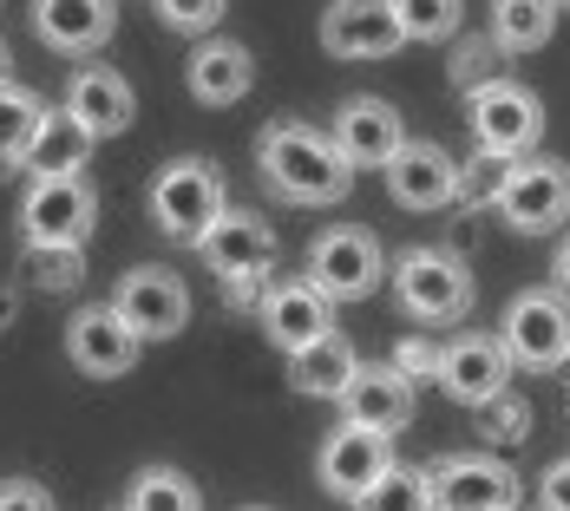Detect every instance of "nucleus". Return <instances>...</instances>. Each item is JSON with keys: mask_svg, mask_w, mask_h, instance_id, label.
Segmentation results:
<instances>
[{"mask_svg": "<svg viewBox=\"0 0 570 511\" xmlns=\"http://www.w3.org/2000/svg\"><path fill=\"white\" fill-rule=\"evenodd\" d=\"M426 485H433V511H512L518 505V472L505 459H485V453H459L446 465H433Z\"/></svg>", "mask_w": 570, "mask_h": 511, "instance_id": "10", "label": "nucleus"}, {"mask_svg": "<svg viewBox=\"0 0 570 511\" xmlns=\"http://www.w3.org/2000/svg\"><path fill=\"white\" fill-rule=\"evenodd\" d=\"M112 315L131 328L138 341H171L184 322H190V288L177 283L171 269H158V263H145V269H131L112 295Z\"/></svg>", "mask_w": 570, "mask_h": 511, "instance_id": "9", "label": "nucleus"}, {"mask_svg": "<svg viewBox=\"0 0 570 511\" xmlns=\"http://www.w3.org/2000/svg\"><path fill=\"white\" fill-rule=\"evenodd\" d=\"M394 367L406 374V381H420V374H433V367H440V347H426V341H406Z\"/></svg>", "mask_w": 570, "mask_h": 511, "instance_id": "36", "label": "nucleus"}, {"mask_svg": "<svg viewBox=\"0 0 570 511\" xmlns=\"http://www.w3.org/2000/svg\"><path fill=\"white\" fill-rule=\"evenodd\" d=\"M381 276H387V256H381V243L367 229H328L308 249V283L328 302H361V295H374Z\"/></svg>", "mask_w": 570, "mask_h": 511, "instance_id": "8", "label": "nucleus"}, {"mask_svg": "<svg viewBox=\"0 0 570 511\" xmlns=\"http://www.w3.org/2000/svg\"><path fill=\"white\" fill-rule=\"evenodd\" d=\"M92 131L79 125L72 112H40V125H33V138H27V151H20V165L33 170V177H59V170H86V158H92Z\"/></svg>", "mask_w": 570, "mask_h": 511, "instance_id": "24", "label": "nucleus"}, {"mask_svg": "<svg viewBox=\"0 0 570 511\" xmlns=\"http://www.w3.org/2000/svg\"><path fill=\"white\" fill-rule=\"evenodd\" d=\"M505 374H512V354L499 335H459L453 347H440V367H433V381L465 406H492L505 394Z\"/></svg>", "mask_w": 570, "mask_h": 511, "instance_id": "12", "label": "nucleus"}, {"mask_svg": "<svg viewBox=\"0 0 570 511\" xmlns=\"http://www.w3.org/2000/svg\"><path fill=\"white\" fill-rule=\"evenodd\" d=\"M492 204L505 210L512 229L544 236L551 224L570 217V165H558V158H512V170H505V184H499Z\"/></svg>", "mask_w": 570, "mask_h": 511, "instance_id": "7", "label": "nucleus"}, {"mask_svg": "<svg viewBox=\"0 0 570 511\" xmlns=\"http://www.w3.org/2000/svg\"><path fill=\"white\" fill-rule=\"evenodd\" d=\"M381 170H387L394 204H406V210H440V204H453L459 158L453 151H440L433 138H400V151Z\"/></svg>", "mask_w": 570, "mask_h": 511, "instance_id": "14", "label": "nucleus"}, {"mask_svg": "<svg viewBox=\"0 0 570 511\" xmlns=\"http://www.w3.org/2000/svg\"><path fill=\"white\" fill-rule=\"evenodd\" d=\"M354 511H433V485H426V472H413V465H387L361 499Z\"/></svg>", "mask_w": 570, "mask_h": 511, "instance_id": "26", "label": "nucleus"}, {"mask_svg": "<svg viewBox=\"0 0 570 511\" xmlns=\"http://www.w3.org/2000/svg\"><path fill=\"white\" fill-rule=\"evenodd\" d=\"M263 328H269V341L283 354H295V347H308L315 335L335 328V302L315 283H283V288H269V302H263Z\"/></svg>", "mask_w": 570, "mask_h": 511, "instance_id": "19", "label": "nucleus"}, {"mask_svg": "<svg viewBox=\"0 0 570 511\" xmlns=\"http://www.w3.org/2000/svg\"><path fill=\"white\" fill-rule=\"evenodd\" d=\"M190 249H197L217 276H229V283H249V276H263V269L276 263V229L263 224L256 210H224V217L204 229Z\"/></svg>", "mask_w": 570, "mask_h": 511, "instance_id": "11", "label": "nucleus"}, {"mask_svg": "<svg viewBox=\"0 0 570 511\" xmlns=\"http://www.w3.org/2000/svg\"><path fill=\"white\" fill-rule=\"evenodd\" d=\"M558 7H570V0H558Z\"/></svg>", "mask_w": 570, "mask_h": 511, "instance_id": "39", "label": "nucleus"}, {"mask_svg": "<svg viewBox=\"0 0 570 511\" xmlns=\"http://www.w3.org/2000/svg\"><path fill=\"white\" fill-rule=\"evenodd\" d=\"M125 511H197V485L184 472H171V465H151V472L131 479Z\"/></svg>", "mask_w": 570, "mask_h": 511, "instance_id": "27", "label": "nucleus"}, {"mask_svg": "<svg viewBox=\"0 0 570 511\" xmlns=\"http://www.w3.org/2000/svg\"><path fill=\"white\" fill-rule=\"evenodd\" d=\"M7 66H13V53H7V40H0V79H7Z\"/></svg>", "mask_w": 570, "mask_h": 511, "instance_id": "38", "label": "nucleus"}, {"mask_svg": "<svg viewBox=\"0 0 570 511\" xmlns=\"http://www.w3.org/2000/svg\"><path fill=\"white\" fill-rule=\"evenodd\" d=\"M394 288L406 315H420V322H459L472 308V269L459 249H406L394 269Z\"/></svg>", "mask_w": 570, "mask_h": 511, "instance_id": "4", "label": "nucleus"}, {"mask_svg": "<svg viewBox=\"0 0 570 511\" xmlns=\"http://www.w3.org/2000/svg\"><path fill=\"white\" fill-rule=\"evenodd\" d=\"M40 112H47V106H40L33 92H20L13 79H0V165H20V151H27Z\"/></svg>", "mask_w": 570, "mask_h": 511, "instance_id": "28", "label": "nucleus"}, {"mask_svg": "<svg viewBox=\"0 0 570 511\" xmlns=\"http://www.w3.org/2000/svg\"><path fill=\"white\" fill-rule=\"evenodd\" d=\"M485 79H499V40H465L453 53V86L459 92H479Z\"/></svg>", "mask_w": 570, "mask_h": 511, "instance_id": "32", "label": "nucleus"}, {"mask_svg": "<svg viewBox=\"0 0 570 511\" xmlns=\"http://www.w3.org/2000/svg\"><path fill=\"white\" fill-rule=\"evenodd\" d=\"M335 151H342L354 170H381L387 158L400 151V138H406V125L387 99H347L342 112H335Z\"/></svg>", "mask_w": 570, "mask_h": 511, "instance_id": "17", "label": "nucleus"}, {"mask_svg": "<svg viewBox=\"0 0 570 511\" xmlns=\"http://www.w3.org/2000/svg\"><path fill=\"white\" fill-rule=\"evenodd\" d=\"M459 13H465L459 0H394L400 33H406V40H420V47H426V40H446V33L459 27Z\"/></svg>", "mask_w": 570, "mask_h": 511, "instance_id": "30", "label": "nucleus"}, {"mask_svg": "<svg viewBox=\"0 0 570 511\" xmlns=\"http://www.w3.org/2000/svg\"><path fill=\"white\" fill-rule=\"evenodd\" d=\"M256 158H263V177L283 190L288 204H342L347 184H354V165L335 151V138L315 131V125H295V118L263 131Z\"/></svg>", "mask_w": 570, "mask_h": 511, "instance_id": "1", "label": "nucleus"}, {"mask_svg": "<svg viewBox=\"0 0 570 511\" xmlns=\"http://www.w3.org/2000/svg\"><path fill=\"white\" fill-rule=\"evenodd\" d=\"M472 106V138L485 151H505V158H524L538 138H544V99L518 79H485L479 92H465Z\"/></svg>", "mask_w": 570, "mask_h": 511, "instance_id": "6", "label": "nucleus"}, {"mask_svg": "<svg viewBox=\"0 0 570 511\" xmlns=\"http://www.w3.org/2000/svg\"><path fill=\"white\" fill-rule=\"evenodd\" d=\"M229 0H158V20L177 27V33H210L217 20H224Z\"/></svg>", "mask_w": 570, "mask_h": 511, "instance_id": "33", "label": "nucleus"}, {"mask_svg": "<svg viewBox=\"0 0 570 511\" xmlns=\"http://www.w3.org/2000/svg\"><path fill=\"white\" fill-rule=\"evenodd\" d=\"M538 505H544V511H570V459H558V465L544 472V485H538Z\"/></svg>", "mask_w": 570, "mask_h": 511, "instance_id": "35", "label": "nucleus"}, {"mask_svg": "<svg viewBox=\"0 0 570 511\" xmlns=\"http://www.w3.org/2000/svg\"><path fill=\"white\" fill-rule=\"evenodd\" d=\"M394 465L387 453V433H374V426H361V420H342L335 433H328V446H322V485L335 492V499H361L381 472Z\"/></svg>", "mask_w": 570, "mask_h": 511, "instance_id": "16", "label": "nucleus"}, {"mask_svg": "<svg viewBox=\"0 0 570 511\" xmlns=\"http://www.w3.org/2000/svg\"><path fill=\"white\" fill-rule=\"evenodd\" d=\"M27 269H33L40 288H79L86 249H79V243H27Z\"/></svg>", "mask_w": 570, "mask_h": 511, "instance_id": "29", "label": "nucleus"}, {"mask_svg": "<svg viewBox=\"0 0 570 511\" xmlns=\"http://www.w3.org/2000/svg\"><path fill=\"white\" fill-rule=\"evenodd\" d=\"M256 86V59L243 40H204L197 53H190V99L197 106H236L243 92Z\"/></svg>", "mask_w": 570, "mask_h": 511, "instance_id": "22", "label": "nucleus"}, {"mask_svg": "<svg viewBox=\"0 0 570 511\" xmlns=\"http://www.w3.org/2000/svg\"><path fill=\"white\" fill-rule=\"evenodd\" d=\"M112 0H33V27L53 53H92L112 40Z\"/></svg>", "mask_w": 570, "mask_h": 511, "instance_id": "21", "label": "nucleus"}, {"mask_svg": "<svg viewBox=\"0 0 570 511\" xmlns=\"http://www.w3.org/2000/svg\"><path fill=\"white\" fill-rule=\"evenodd\" d=\"M505 354L512 367L531 374H551L570 361V295L564 288H524L512 308H505Z\"/></svg>", "mask_w": 570, "mask_h": 511, "instance_id": "3", "label": "nucleus"}, {"mask_svg": "<svg viewBox=\"0 0 570 511\" xmlns=\"http://www.w3.org/2000/svg\"><path fill=\"white\" fill-rule=\"evenodd\" d=\"M551 33H558V0H492L499 53H538Z\"/></svg>", "mask_w": 570, "mask_h": 511, "instance_id": "25", "label": "nucleus"}, {"mask_svg": "<svg viewBox=\"0 0 570 511\" xmlns=\"http://www.w3.org/2000/svg\"><path fill=\"white\" fill-rule=\"evenodd\" d=\"M151 217L171 243H197L204 229L224 217V177L210 158H171L151 184Z\"/></svg>", "mask_w": 570, "mask_h": 511, "instance_id": "2", "label": "nucleus"}, {"mask_svg": "<svg viewBox=\"0 0 570 511\" xmlns=\"http://www.w3.org/2000/svg\"><path fill=\"white\" fill-rule=\"evenodd\" d=\"M354 367H361V354L328 328V335H315L308 347L288 354V387L308 394V400H342V387L354 381Z\"/></svg>", "mask_w": 570, "mask_h": 511, "instance_id": "23", "label": "nucleus"}, {"mask_svg": "<svg viewBox=\"0 0 570 511\" xmlns=\"http://www.w3.org/2000/svg\"><path fill=\"white\" fill-rule=\"evenodd\" d=\"M99 224V197L79 170H59V177H33L27 197H20V229L27 243H79Z\"/></svg>", "mask_w": 570, "mask_h": 511, "instance_id": "5", "label": "nucleus"}, {"mask_svg": "<svg viewBox=\"0 0 570 511\" xmlns=\"http://www.w3.org/2000/svg\"><path fill=\"white\" fill-rule=\"evenodd\" d=\"M66 112L106 145V138H118V131L138 118V99H131V86L118 79L112 66H79L72 86H66Z\"/></svg>", "mask_w": 570, "mask_h": 511, "instance_id": "18", "label": "nucleus"}, {"mask_svg": "<svg viewBox=\"0 0 570 511\" xmlns=\"http://www.w3.org/2000/svg\"><path fill=\"white\" fill-rule=\"evenodd\" d=\"M322 47L342 59H387L406 47L394 20V0H335L322 13Z\"/></svg>", "mask_w": 570, "mask_h": 511, "instance_id": "13", "label": "nucleus"}, {"mask_svg": "<svg viewBox=\"0 0 570 511\" xmlns=\"http://www.w3.org/2000/svg\"><path fill=\"white\" fill-rule=\"evenodd\" d=\"M0 511H59V505H53L47 485H33V479H7V485H0Z\"/></svg>", "mask_w": 570, "mask_h": 511, "instance_id": "34", "label": "nucleus"}, {"mask_svg": "<svg viewBox=\"0 0 570 511\" xmlns=\"http://www.w3.org/2000/svg\"><path fill=\"white\" fill-rule=\"evenodd\" d=\"M505 170H512L505 151H485V145H479V151L459 165L453 197H459V204H472V210H479V204H492V197H499V184H505Z\"/></svg>", "mask_w": 570, "mask_h": 511, "instance_id": "31", "label": "nucleus"}, {"mask_svg": "<svg viewBox=\"0 0 570 511\" xmlns=\"http://www.w3.org/2000/svg\"><path fill=\"white\" fill-rule=\"evenodd\" d=\"M558 288L570 295V236H564V249H558Z\"/></svg>", "mask_w": 570, "mask_h": 511, "instance_id": "37", "label": "nucleus"}, {"mask_svg": "<svg viewBox=\"0 0 570 511\" xmlns=\"http://www.w3.org/2000/svg\"><path fill=\"white\" fill-rule=\"evenodd\" d=\"M138 347H145V341L112 315V302H106V308H79L72 328H66V354H72V367L92 374V381H118V374H131V367H138Z\"/></svg>", "mask_w": 570, "mask_h": 511, "instance_id": "15", "label": "nucleus"}, {"mask_svg": "<svg viewBox=\"0 0 570 511\" xmlns=\"http://www.w3.org/2000/svg\"><path fill=\"white\" fill-rule=\"evenodd\" d=\"M347 420L374 426V433H400L413 420V381L400 367H354V381L342 387Z\"/></svg>", "mask_w": 570, "mask_h": 511, "instance_id": "20", "label": "nucleus"}]
</instances>
